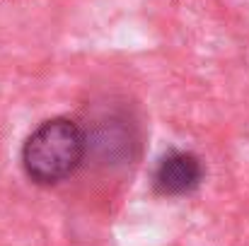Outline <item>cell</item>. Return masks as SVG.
I'll use <instances>...</instances> for the list:
<instances>
[{
    "mask_svg": "<svg viewBox=\"0 0 249 246\" xmlns=\"http://www.w3.org/2000/svg\"><path fill=\"white\" fill-rule=\"evenodd\" d=\"M87 157L85 128L75 118L53 116L41 121L22 143L19 164L36 186H56L71 179Z\"/></svg>",
    "mask_w": 249,
    "mask_h": 246,
    "instance_id": "6da1fadb",
    "label": "cell"
},
{
    "mask_svg": "<svg viewBox=\"0 0 249 246\" xmlns=\"http://www.w3.org/2000/svg\"><path fill=\"white\" fill-rule=\"evenodd\" d=\"M85 128L87 157L104 169H121L141 157L143 131L138 116L126 101H111L99 109Z\"/></svg>",
    "mask_w": 249,
    "mask_h": 246,
    "instance_id": "7a4b0ae2",
    "label": "cell"
},
{
    "mask_svg": "<svg viewBox=\"0 0 249 246\" xmlns=\"http://www.w3.org/2000/svg\"><path fill=\"white\" fill-rule=\"evenodd\" d=\"M206 179L203 160L191 150L172 148L153 166V191L162 198H184L201 188Z\"/></svg>",
    "mask_w": 249,
    "mask_h": 246,
    "instance_id": "3957f363",
    "label": "cell"
}]
</instances>
